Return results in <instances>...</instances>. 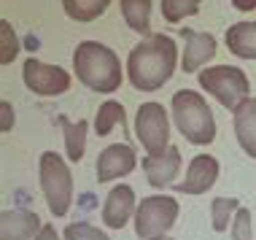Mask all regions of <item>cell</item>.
Segmentation results:
<instances>
[{
  "label": "cell",
  "mask_w": 256,
  "mask_h": 240,
  "mask_svg": "<svg viewBox=\"0 0 256 240\" xmlns=\"http://www.w3.org/2000/svg\"><path fill=\"white\" fill-rule=\"evenodd\" d=\"M181 36L186 40L184 46V60H181V70L184 73H197L208 60L216 57V38L210 32H197V30H181Z\"/></svg>",
  "instance_id": "14"
},
{
  "label": "cell",
  "mask_w": 256,
  "mask_h": 240,
  "mask_svg": "<svg viewBox=\"0 0 256 240\" xmlns=\"http://www.w3.org/2000/svg\"><path fill=\"white\" fill-rule=\"evenodd\" d=\"M14 124H16V114H14V106L8 100H0V132H11Z\"/></svg>",
  "instance_id": "26"
},
{
  "label": "cell",
  "mask_w": 256,
  "mask_h": 240,
  "mask_svg": "<svg viewBox=\"0 0 256 240\" xmlns=\"http://www.w3.org/2000/svg\"><path fill=\"white\" fill-rule=\"evenodd\" d=\"M218 160L210 154H197L192 156L189 168H186V178L176 184L178 194H205L208 189H213V184L218 181Z\"/></svg>",
  "instance_id": "10"
},
{
  "label": "cell",
  "mask_w": 256,
  "mask_h": 240,
  "mask_svg": "<svg viewBox=\"0 0 256 240\" xmlns=\"http://www.w3.org/2000/svg\"><path fill=\"white\" fill-rule=\"evenodd\" d=\"M232 240H254V224H251V210L246 205H240L238 214L232 218V227H230Z\"/></svg>",
  "instance_id": "25"
},
{
  "label": "cell",
  "mask_w": 256,
  "mask_h": 240,
  "mask_svg": "<svg viewBox=\"0 0 256 240\" xmlns=\"http://www.w3.org/2000/svg\"><path fill=\"white\" fill-rule=\"evenodd\" d=\"M135 135L146 154H159L170 148V119L164 106L159 102H143L135 114Z\"/></svg>",
  "instance_id": "7"
},
{
  "label": "cell",
  "mask_w": 256,
  "mask_h": 240,
  "mask_svg": "<svg viewBox=\"0 0 256 240\" xmlns=\"http://www.w3.org/2000/svg\"><path fill=\"white\" fill-rule=\"evenodd\" d=\"M94 168H98V181L100 184L116 181V178L130 176L138 168V154H135L132 146H127V143H110V146H106L100 152Z\"/></svg>",
  "instance_id": "9"
},
{
  "label": "cell",
  "mask_w": 256,
  "mask_h": 240,
  "mask_svg": "<svg viewBox=\"0 0 256 240\" xmlns=\"http://www.w3.org/2000/svg\"><path fill=\"white\" fill-rule=\"evenodd\" d=\"M57 124L62 127V135H65V156L70 162H81V160H84V152H86L89 122L86 119L70 122L68 116H57Z\"/></svg>",
  "instance_id": "16"
},
{
  "label": "cell",
  "mask_w": 256,
  "mask_h": 240,
  "mask_svg": "<svg viewBox=\"0 0 256 240\" xmlns=\"http://www.w3.org/2000/svg\"><path fill=\"white\" fill-rule=\"evenodd\" d=\"M116 124L124 127V106L116 100H106L98 108V114H94V132H98L100 138H106V135H110V130Z\"/></svg>",
  "instance_id": "21"
},
{
  "label": "cell",
  "mask_w": 256,
  "mask_h": 240,
  "mask_svg": "<svg viewBox=\"0 0 256 240\" xmlns=\"http://www.w3.org/2000/svg\"><path fill=\"white\" fill-rule=\"evenodd\" d=\"M226 46L234 57L240 60H256V22H238L226 30Z\"/></svg>",
  "instance_id": "17"
},
{
  "label": "cell",
  "mask_w": 256,
  "mask_h": 240,
  "mask_svg": "<svg viewBox=\"0 0 256 240\" xmlns=\"http://www.w3.org/2000/svg\"><path fill=\"white\" fill-rule=\"evenodd\" d=\"M73 70L78 81L92 92L110 94L122 86V62L110 46L100 40H81L73 52Z\"/></svg>",
  "instance_id": "2"
},
{
  "label": "cell",
  "mask_w": 256,
  "mask_h": 240,
  "mask_svg": "<svg viewBox=\"0 0 256 240\" xmlns=\"http://www.w3.org/2000/svg\"><path fill=\"white\" fill-rule=\"evenodd\" d=\"M62 238L65 240H110L102 230H98L94 224L89 222H73L68 224L65 232H62Z\"/></svg>",
  "instance_id": "24"
},
{
  "label": "cell",
  "mask_w": 256,
  "mask_h": 240,
  "mask_svg": "<svg viewBox=\"0 0 256 240\" xmlns=\"http://www.w3.org/2000/svg\"><path fill=\"white\" fill-rule=\"evenodd\" d=\"M159 240H172V238H159Z\"/></svg>",
  "instance_id": "29"
},
{
  "label": "cell",
  "mask_w": 256,
  "mask_h": 240,
  "mask_svg": "<svg viewBox=\"0 0 256 240\" xmlns=\"http://www.w3.org/2000/svg\"><path fill=\"white\" fill-rule=\"evenodd\" d=\"M138 200H135V189L127 184H116L108 192L106 202H102V224L108 230H124L130 218H135Z\"/></svg>",
  "instance_id": "11"
},
{
  "label": "cell",
  "mask_w": 256,
  "mask_h": 240,
  "mask_svg": "<svg viewBox=\"0 0 256 240\" xmlns=\"http://www.w3.org/2000/svg\"><path fill=\"white\" fill-rule=\"evenodd\" d=\"M200 3L202 0H162V16L164 22L178 24L186 16H194L200 11Z\"/></svg>",
  "instance_id": "22"
},
{
  "label": "cell",
  "mask_w": 256,
  "mask_h": 240,
  "mask_svg": "<svg viewBox=\"0 0 256 240\" xmlns=\"http://www.w3.org/2000/svg\"><path fill=\"white\" fill-rule=\"evenodd\" d=\"M200 86H202L208 94H213L224 108H230L232 114L248 100V92H251L248 76L234 65L202 68V70H200Z\"/></svg>",
  "instance_id": "6"
},
{
  "label": "cell",
  "mask_w": 256,
  "mask_h": 240,
  "mask_svg": "<svg viewBox=\"0 0 256 240\" xmlns=\"http://www.w3.org/2000/svg\"><path fill=\"white\" fill-rule=\"evenodd\" d=\"M232 6L238 11H254L256 8V0H232Z\"/></svg>",
  "instance_id": "28"
},
{
  "label": "cell",
  "mask_w": 256,
  "mask_h": 240,
  "mask_svg": "<svg viewBox=\"0 0 256 240\" xmlns=\"http://www.w3.org/2000/svg\"><path fill=\"white\" fill-rule=\"evenodd\" d=\"M19 54V38L8 19H0V65H11Z\"/></svg>",
  "instance_id": "23"
},
{
  "label": "cell",
  "mask_w": 256,
  "mask_h": 240,
  "mask_svg": "<svg viewBox=\"0 0 256 240\" xmlns=\"http://www.w3.org/2000/svg\"><path fill=\"white\" fill-rule=\"evenodd\" d=\"M178 132L194 146H210L216 140V119L208 100L194 89H178L170 102Z\"/></svg>",
  "instance_id": "3"
},
{
  "label": "cell",
  "mask_w": 256,
  "mask_h": 240,
  "mask_svg": "<svg viewBox=\"0 0 256 240\" xmlns=\"http://www.w3.org/2000/svg\"><path fill=\"white\" fill-rule=\"evenodd\" d=\"M110 0H62V8L73 22H94L98 16L106 14Z\"/></svg>",
  "instance_id": "19"
},
{
  "label": "cell",
  "mask_w": 256,
  "mask_h": 240,
  "mask_svg": "<svg viewBox=\"0 0 256 240\" xmlns=\"http://www.w3.org/2000/svg\"><path fill=\"white\" fill-rule=\"evenodd\" d=\"M232 127H234V138H238L240 148L251 160H256V98H248L232 114Z\"/></svg>",
  "instance_id": "15"
},
{
  "label": "cell",
  "mask_w": 256,
  "mask_h": 240,
  "mask_svg": "<svg viewBox=\"0 0 256 240\" xmlns=\"http://www.w3.org/2000/svg\"><path fill=\"white\" fill-rule=\"evenodd\" d=\"M178 60L176 40L164 32H154L151 38H143L132 46L127 57V78L140 92H156L172 78Z\"/></svg>",
  "instance_id": "1"
},
{
  "label": "cell",
  "mask_w": 256,
  "mask_h": 240,
  "mask_svg": "<svg viewBox=\"0 0 256 240\" xmlns=\"http://www.w3.org/2000/svg\"><path fill=\"white\" fill-rule=\"evenodd\" d=\"M122 16L138 36L151 38V0H122Z\"/></svg>",
  "instance_id": "18"
},
{
  "label": "cell",
  "mask_w": 256,
  "mask_h": 240,
  "mask_svg": "<svg viewBox=\"0 0 256 240\" xmlns=\"http://www.w3.org/2000/svg\"><path fill=\"white\" fill-rule=\"evenodd\" d=\"M36 240H65V238H60L57 230H54L52 224H44V230H40L38 235H36Z\"/></svg>",
  "instance_id": "27"
},
{
  "label": "cell",
  "mask_w": 256,
  "mask_h": 240,
  "mask_svg": "<svg viewBox=\"0 0 256 240\" xmlns=\"http://www.w3.org/2000/svg\"><path fill=\"white\" fill-rule=\"evenodd\" d=\"M38 184L52 216H68L73 205V176L68 162L57 152H44L38 162Z\"/></svg>",
  "instance_id": "4"
},
{
  "label": "cell",
  "mask_w": 256,
  "mask_h": 240,
  "mask_svg": "<svg viewBox=\"0 0 256 240\" xmlns=\"http://www.w3.org/2000/svg\"><path fill=\"white\" fill-rule=\"evenodd\" d=\"M40 230V216L27 208H8L0 214V240H36Z\"/></svg>",
  "instance_id": "13"
},
{
  "label": "cell",
  "mask_w": 256,
  "mask_h": 240,
  "mask_svg": "<svg viewBox=\"0 0 256 240\" xmlns=\"http://www.w3.org/2000/svg\"><path fill=\"white\" fill-rule=\"evenodd\" d=\"M178 214H181V205L176 197L170 194H148L138 202L135 210V235L140 240H159L168 238V232L172 230Z\"/></svg>",
  "instance_id": "5"
},
{
  "label": "cell",
  "mask_w": 256,
  "mask_h": 240,
  "mask_svg": "<svg viewBox=\"0 0 256 240\" xmlns=\"http://www.w3.org/2000/svg\"><path fill=\"white\" fill-rule=\"evenodd\" d=\"M143 173H146V181L154 189H164L176 181V176L181 173V148L170 146L159 154H146L143 156Z\"/></svg>",
  "instance_id": "12"
},
{
  "label": "cell",
  "mask_w": 256,
  "mask_h": 240,
  "mask_svg": "<svg viewBox=\"0 0 256 240\" xmlns=\"http://www.w3.org/2000/svg\"><path fill=\"white\" fill-rule=\"evenodd\" d=\"M240 208V197H213L210 200V224L216 232H226Z\"/></svg>",
  "instance_id": "20"
},
{
  "label": "cell",
  "mask_w": 256,
  "mask_h": 240,
  "mask_svg": "<svg viewBox=\"0 0 256 240\" xmlns=\"http://www.w3.org/2000/svg\"><path fill=\"white\" fill-rule=\"evenodd\" d=\"M22 81L38 98H60L70 89V73L60 65L40 62L36 57H27L22 68Z\"/></svg>",
  "instance_id": "8"
}]
</instances>
